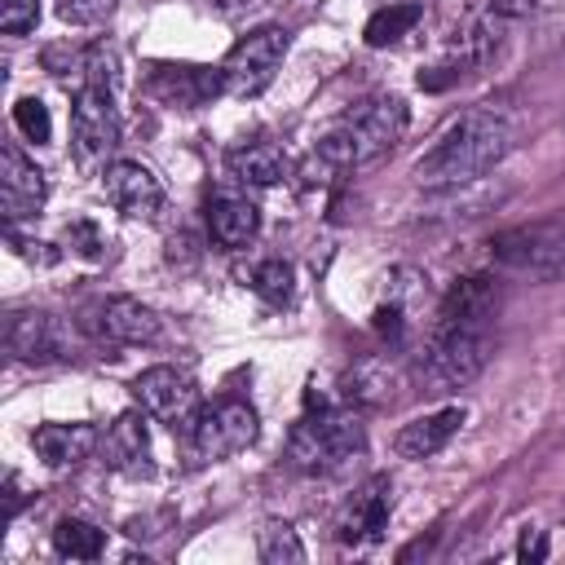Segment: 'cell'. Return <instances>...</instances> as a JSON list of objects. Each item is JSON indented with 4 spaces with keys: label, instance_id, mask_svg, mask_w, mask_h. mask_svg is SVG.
<instances>
[{
    "label": "cell",
    "instance_id": "1",
    "mask_svg": "<svg viewBox=\"0 0 565 565\" xmlns=\"http://www.w3.org/2000/svg\"><path fill=\"white\" fill-rule=\"evenodd\" d=\"M499 309L494 274H463L437 305L424 335V375L428 384L463 388L481 375L490 358V318Z\"/></svg>",
    "mask_w": 565,
    "mask_h": 565
},
{
    "label": "cell",
    "instance_id": "2",
    "mask_svg": "<svg viewBox=\"0 0 565 565\" xmlns=\"http://www.w3.org/2000/svg\"><path fill=\"white\" fill-rule=\"evenodd\" d=\"M512 146H516V115L499 102H477L463 115H455L437 132V141L415 159V177L419 185L455 190L499 168Z\"/></svg>",
    "mask_w": 565,
    "mask_h": 565
},
{
    "label": "cell",
    "instance_id": "3",
    "mask_svg": "<svg viewBox=\"0 0 565 565\" xmlns=\"http://www.w3.org/2000/svg\"><path fill=\"white\" fill-rule=\"evenodd\" d=\"M406 124H411V110H406V102H402L397 93L366 97V102H358L335 128H327V132L318 137V146H313V168H318L327 181H335V177H344V172H353V168H362V163H375V159H384V154L402 141Z\"/></svg>",
    "mask_w": 565,
    "mask_h": 565
},
{
    "label": "cell",
    "instance_id": "4",
    "mask_svg": "<svg viewBox=\"0 0 565 565\" xmlns=\"http://www.w3.org/2000/svg\"><path fill=\"white\" fill-rule=\"evenodd\" d=\"M362 450H366V428L349 406H318L300 415L287 433V459L309 477L344 472Z\"/></svg>",
    "mask_w": 565,
    "mask_h": 565
},
{
    "label": "cell",
    "instance_id": "5",
    "mask_svg": "<svg viewBox=\"0 0 565 565\" xmlns=\"http://www.w3.org/2000/svg\"><path fill=\"white\" fill-rule=\"evenodd\" d=\"M490 260L516 278L556 282L565 274V225L561 221H534V225L503 230L490 238Z\"/></svg>",
    "mask_w": 565,
    "mask_h": 565
},
{
    "label": "cell",
    "instance_id": "6",
    "mask_svg": "<svg viewBox=\"0 0 565 565\" xmlns=\"http://www.w3.org/2000/svg\"><path fill=\"white\" fill-rule=\"evenodd\" d=\"M185 428H190V459L194 463H221V459H230L256 441L260 419H256L252 402L221 397L212 406H199Z\"/></svg>",
    "mask_w": 565,
    "mask_h": 565
},
{
    "label": "cell",
    "instance_id": "7",
    "mask_svg": "<svg viewBox=\"0 0 565 565\" xmlns=\"http://www.w3.org/2000/svg\"><path fill=\"white\" fill-rule=\"evenodd\" d=\"M503 22H508V18H499V13L481 0V4L455 26V35H450L446 53L437 57V66L419 71V88H446V84H455L459 75H472L477 66H486V62L494 57L499 40H503Z\"/></svg>",
    "mask_w": 565,
    "mask_h": 565
},
{
    "label": "cell",
    "instance_id": "8",
    "mask_svg": "<svg viewBox=\"0 0 565 565\" xmlns=\"http://www.w3.org/2000/svg\"><path fill=\"white\" fill-rule=\"evenodd\" d=\"M119 146V115H115V97L106 84H84L75 88V106H71V150L75 163L84 172H106V163H115Z\"/></svg>",
    "mask_w": 565,
    "mask_h": 565
},
{
    "label": "cell",
    "instance_id": "9",
    "mask_svg": "<svg viewBox=\"0 0 565 565\" xmlns=\"http://www.w3.org/2000/svg\"><path fill=\"white\" fill-rule=\"evenodd\" d=\"M282 53H287V31L282 26H256V31H247L230 49V57L221 62V88H225V97H256V93H265L274 84V75H278Z\"/></svg>",
    "mask_w": 565,
    "mask_h": 565
},
{
    "label": "cell",
    "instance_id": "10",
    "mask_svg": "<svg viewBox=\"0 0 565 565\" xmlns=\"http://www.w3.org/2000/svg\"><path fill=\"white\" fill-rule=\"evenodd\" d=\"M102 194H106V203H110L115 212H124V216H132V221H154V216L163 212V203H168L163 181H159L146 163H137V159H115V163H106V172H102Z\"/></svg>",
    "mask_w": 565,
    "mask_h": 565
},
{
    "label": "cell",
    "instance_id": "11",
    "mask_svg": "<svg viewBox=\"0 0 565 565\" xmlns=\"http://www.w3.org/2000/svg\"><path fill=\"white\" fill-rule=\"evenodd\" d=\"M4 340H9V353L22 362H66L75 349L66 322L44 309H13L4 322Z\"/></svg>",
    "mask_w": 565,
    "mask_h": 565
},
{
    "label": "cell",
    "instance_id": "12",
    "mask_svg": "<svg viewBox=\"0 0 565 565\" xmlns=\"http://www.w3.org/2000/svg\"><path fill=\"white\" fill-rule=\"evenodd\" d=\"M132 397L146 415L154 419H168V424H190L194 411H199V388L185 371L177 366H146L137 380H132Z\"/></svg>",
    "mask_w": 565,
    "mask_h": 565
},
{
    "label": "cell",
    "instance_id": "13",
    "mask_svg": "<svg viewBox=\"0 0 565 565\" xmlns=\"http://www.w3.org/2000/svg\"><path fill=\"white\" fill-rule=\"evenodd\" d=\"M388 512H393V481L388 477H371L366 486H358L349 494V503L335 516V539L340 543H380L388 530Z\"/></svg>",
    "mask_w": 565,
    "mask_h": 565
},
{
    "label": "cell",
    "instance_id": "14",
    "mask_svg": "<svg viewBox=\"0 0 565 565\" xmlns=\"http://www.w3.org/2000/svg\"><path fill=\"white\" fill-rule=\"evenodd\" d=\"M88 327L97 340L110 344H154L163 335V322L150 305L132 300V296H106L88 309Z\"/></svg>",
    "mask_w": 565,
    "mask_h": 565
},
{
    "label": "cell",
    "instance_id": "15",
    "mask_svg": "<svg viewBox=\"0 0 565 565\" xmlns=\"http://www.w3.org/2000/svg\"><path fill=\"white\" fill-rule=\"evenodd\" d=\"M44 199H49V177L35 168V159H26L9 141L4 154H0V207H4L9 225L35 216L44 207Z\"/></svg>",
    "mask_w": 565,
    "mask_h": 565
},
{
    "label": "cell",
    "instance_id": "16",
    "mask_svg": "<svg viewBox=\"0 0 565 565\" xmlns=\"http://www.w3.org/2000/svg\"><path fill=\"white\" fill-rule=\"evenodd\" d=\"M146 93L159 97L163 106L194 110V106H203L207 97H216V93H225V88H221V66L207 71V66H172V62H168V66H150Z\"/></svg>",
    "mask_w": 565,
    "mask_h": 565
},
{
    "label": "cell",
    "instance_id": "17",
    "mask_svg": "<svg viewBox=\"0 0 565 565\" xmlns=\"http://www.w3.org/2000/svg\"><path fill=\"white\" fill-rule=\"evenodd\" d=\"M463 419H468V411H463L459 402L437 406V411H428V415H415L411 424L397 428L393 450H397L402 459H428V455H437V450L450 446V437L463 428Z\"/></svg>",
    "mask_w": 565,
    "mask_h": 565
},
{
    "label": "cell",
    "instance_id": "18",
    "mask_svg": "<svg viewBox=\"0 0 565 565\" xmlns=\"http://www.w3.org/2000/svg\"><path fill=\"white\" fill-rule=\"evenodd\" d=\"M102 450H106V463L110 468H119L128 477H154V450H150V428H146V415L141 411L119 415L106 428Z\"/></svg>",
    "mask_w": 565,
    "mask_h": 565
},
{
    "label": "cell",
    "instance_id": "19",
    "mask_svg": "<svg viewBox=\"0 0 565 565\" xmlns=\"http://www.w3.org/2000/svg\"><path fill=\"white\" fill-rule=\"evenodd\" d=\"M31 446L49 468H75L102 446V433L93 424H40L31 433Z\"/></svg>",
    "mask_w": 565,
    "mask_h": 565
},
{
    "label": "cell",
    "instance_id": "20",
    "mask_svg": "<svg viewBox=\"0 0 565 565\" xmlns=\"http://www.w3.org/2000/svg\"><path fill=\"white\" fill-rule=\"evenodd\" d=\"M260 230V212L247 194H221L207 207V234L221 247H247Z\"/></svg>",
    "mask_w": 565,
    "mask_h": 565
},
{
    "label": "cell",
    "instance_id": "21",
    "mask_svg": "<svg viewBox=\"0 0 565 565\" xmlns=\"http://www.w3.org/2000/svg\"><path fill=\"white\" fill-rule=\"evenodd\" d=\"M230 177H238L243 185H278L287 177V154L274 141H252L238 146L230 154Z\"/></svg>",
    "mask_w": 565,
    "mask_h": 565
},
{
    "label": "cell",
    "instance_id": "22",
    "mask_svg": "<svg viewBox=\"0 0 565 565\" xmlns=\"http://www.w3.org/2000/svg\"><path fill=\"white\" fill-rule=\"evenodd\" d=\"M419 22H424V4L397 0V4H384V9H375V13L366 18L362 40H366L371 49H388V44H397L402 35H411Z\"/></svg>",
    "mask_w": 565,
    "mask_h": 565
},
{
    "label": "cell",
    "instance_id": "23",
    "mask_svg": "<svg viewBox=\"0 0 565 565\" xmlns=\"http://www.w3.org/2000/svg\"><path fill=\"white\" fill-rule=\"evenodd\" d=\"M53 547H57V556H71V561H97L106 552V534L93 521L62 516L53 525Z\"/></svg>",
    "mask_w": 565,
    "mask_h": 565
},
{
    "label": "cell",
    "instance_id": "24",
    "mask_svg": "<svg viewBox=\"0 0 565 565\" xmlns=\"http://www.w3.org/2000/svg\"><path fill=\"white\" fill-rule=\"evenodd\" d=\"M256 556L265 565H296V561H305V543L287 521H265L256 530Z\"/></svg>",
    "mask_w": 565,
    "mask_h": 565
},
{
    "label": "cell",
    "instance_id": "25",
    "mask_svg": "<svg viewBox=\"0 0 565 565\" xmlns=\"http://www.w3.org/2000/svg\"><path fill=\"white\" fill-rule=\"evenodd\" d=\"M247 287H252L265 305H274V309H278V305H287V300H291L296 269H291L287 260H278V256H274V260H260V265L247 274Z\"/></svg>",
    "mask_w": 565,
    "mask_h": 565
},
{
    "label": "cell",
    "instance_id": "26",
    "mask_svg": "<svg viewBox=\"0 0 565 565\" xmlns=\"http://www.w3.org/2000/svg\"><path fill=\"white\" fill-rule=\"evenodd\" d=\"M13 124H18V132H22L26 141H35V146H44V141L53 137V119H49V106H44L40 97H18V102H13Z\"/></svg>",
    "mask_w": 565,
    "mask_h": 565
},
{
    "label": "cell",
    "instance_id": "27",
    "mask_svg": "<svg viewBox=\"0 0 565 565\" xmlns=\"http://www.w3.org/2000/svg\"><path fill=\"white\" fill-rule=\"evenodd\" d=\"M119 0H57V18L71 26H102Z\"/></svg>",
    "mask_w": 565,
    "mask_h": 565
},
{
    "label": "cell",
    "instance_id": "28",
    "mask_svg": "<svg viewBox=\"0 0 565 565\" xmlns=\"http://www.w3.org/2000/svg\"><path fill=\"white\" fill-rule=\"evenodd\" d=\"M40 22V0H0V31L26 35Z\"/></svg>",
    "mask_w": 565,
    "mask_h": 565
},
{
    "label": "cell",
    "instance_id": "29",
    "mask_svg": "<svg viewBox=\"0 0 565 565\" xmlns=\"http://www.w3.org/2000/svg\"><path fill=\"white\" fill-rule=\"evenodd\" d=\"M499 18H539L552 9H565V0H486Z\"/></svg>",
    "mask_w": 565,
    "mask_h": 565
},
{
    "label": "cell",
    "instance_id": "30",
    "mask_svg": "<svg viewBox=\"0 0 565 565\" xmlns=\"http://www.w3.org/2000/svg\"><path fill=\"white\" fill-rule=\"evenodd\" d=\"M66 243H71L75 252H84V256H102V234L93 230V221H75V225H66Z\"/></svg>",
    "mask_w": 565,
    "mask_h": 565
},
{
    "label": "cell",
    "instance_id": "31",
    "mask_svg": "<svg viewBox=\"0 0 565 565\" xmlns=\"http://www.w3.org/2000/svg\"><path fill=\"white\" fill-rule=\"evenodd\" d=\"M516 556H521V561H543V556H547V539H543V530H525L521 543H516Z\"/></svg>",
    "mask_w": 565,
    "mask_h": 565
}]
</instances>
